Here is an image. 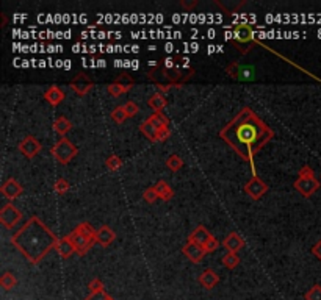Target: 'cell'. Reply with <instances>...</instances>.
<instances>
[{"label": "cell", "instance_id": "cell-1", "mask_svg": "<svg viewBox=\"0 0 321 300\" xmlns=\"http://www.w3.org/2000/svg\"><path fill=\"white\" fill-rule=\"evenodd\" d=\"M272 136L274 132L249 106L240 109L238 114L219 132V138L226 141L245 161H251V166L254 156Z\"/></svg>", "mask_w": 321, "mask_h": 300}, {"label": "cell", "instance_id": "cell-11", "mask_svg": "<svg viewBox=\"0 0 321 300\" xmlns=\"http://www.w3.org/2000/svg\"><path fill=\"white\" fill-rule=\"evenodd\" d=\"M68 238L71 239V243H72V246L75 247V254L77 255H80V257H83L88 250H91V247L96 244V243H93V241H88L86 238H83L82 234H80L78 231H72V233H69L68 234Z\"/></svg>", "mask_w": 321, "mask_h": 300}, {"label": "cell", "instance_id": "cell-23", "mask_svg": "<svg viewBox=\"0 0 321 300\" xmlns=\"http://www.w3.org/2000/svg\"><path fill=\"white\" fill-rule=\"evenodd\" d=\"M75 231H78L80 234L83 236V238H86L88 241H93V243H98V239H96V233H98V230H94L88 222H83V224H80Z\"/></svg>", "mask_w": 321, "mask_h": 300}, {"label": "cell", "instance_id": "cell-22", "mask_svg": "<svg viewBox=\"0 0 321 300\" xmlns=\"http://www.w3.org/2000/svg\"><path fill=\"white\" fill-rule=\"evenodd\" d=\"M71 129H72V122H71L68 117H64V116L57 117L55 122H54V130H55L57 133H60L61 136L66 135Z\"/></svg>", "mask_w": 321, "mask_h": 300}, {"label": "cell", "instance_id": "cell-38", "mask_svg": "<svg viewBox=\"0 0 321 300\" xmlns=\"http://www.w3.org/2000/svg\"><path fill=\"white\" fill-rule=\"evenodd\" d=\"M116 83H119V85H122V86H125V88L130 89V88L133 86L135 82H133V78H132L130 75H121V77H118Z\"/></svg>", "mask_w": 321, "mask_h": 300}, {"label": "cell", "instance_id": "cell-18", "mask_svg": "<svg viewBox=\"0 0 321 300\" xmlns=\"http://www.w3.org/2000/svg\"><path fill=\"white\" fill-rule=\"evenodd\" d=\"M44 99L49 102L52 106H57V105H60L64 100V92L58 86H51L49 89L44 92Z\"/></svg>", "mask_w": 321, "mask_h": 300}, {"label": "cell", "instance_id": "cell-39", "mask_svg": "<svg viewBox=\"0 0 321 300\" xmlns=\"http://www.w3.org/2000/svg\"><path fill=\"white\" fill-rule=\"evenodd\" d=\"M171 136V129L169 127H165V129H160L157 132V136H155V143H158V141H165Z\"/></svg>", "mask_w": 321, "mask_h": 300}, {"label": "cell", "instance_id": "cell-42", "mask_svg": "<svg viewBox=\"0 0 321 300\" xmlns=\"http://www.w3.org/2000/svg\"><path fill=\"white\" fill-rule=\"evenodd\" d=\"M196 5H198L196 0H193V2H187V0H182V7H185V8H188V10L195 8Z\"/></svg>", "mask_w": 321, "mask_h": 300}, {"label": "cell", "instance_id": "cell-41", "mask_svg": "<svg viewBox=\"0 0 321 300\" xmlns=\"http://www.w3.org/2000/svg\"><path fill=\"white\" fill-rule=\"evenodd\" d=\"M312 254H313V255H315L319 261H321V239H319V241H318V243L312 247Z\"/></svg>", "mask_w": 321, "mask_h": 300}, {"label": "cell", "instance_id": "cell-4", "mask_svg": "<svg viewBox=\"0 0 321 300\" xmlns=\"http://www.w3.org/2000/svg\"><path fill=\"white\" fill-rule=\"evenodd\" d=\"M234 45L238 47L240 52L246 53L249 47L254 44V31L248 24H240L234 28Z\"/></svg>", "mask_w": 321, "mask_h": 300}, {"label": "cell", "instance_id": "cell-15", "mask_svg": "<svg viewBox=\"0 0 321 300\" xmlns=\"http://www.w3.org/2000/svg\"><path fill=\"white\" fill-rule=\"evenodd\" d=\"M210 238H212V234L208 233V230H207L204 225H199V227H196L195 230L191 231L188 241H191V243H195V244L204 247V246L207 244V241L210 239Z\"/></svg>", "mask_w": 321, "mask_h": 300}, {"label": "cell", "instance_id": "cell-19", "mask_svg": "<svg viewBox=\"0 0 321 300\" xmlns=\"http://www.w3.org/2000/svg\"><path fill=\"white\" fill-rule=\"evenodd\" d=\"M55 249L58 250V255L61 258H69L75 252V247L72 246V243H71V239L68 238V236H64L63 239H58V244H57Z\"/></svg>", "mask_w": 321, "mask_h": 300}, {"label": "cell", "instance_id": "cell-3", "mask_svg": "<svg viewBox=\"0 0 321 300\" xmlns=\"http://www.w3.org/2000/svg\"><path fill=\"white\" fill-rule=\"evenodd\" d=\"M295 189L304 197H310L313 193L318 191L319 188V182L316 180L313 169L310 166H302V169L299 170V177L295 182Z\"/></svg>", "mask_w": 321, "mask_h": 300}, {"label": "cell", "instance_id": "cell-24", "mask_svg": "<svg viewBox=\"0 0 321 300\" xmlns=\"http://www.w3.org/2000/svg\"><path fill=\"white\" fill-rule=\"evenodd\" d=\"M148 119L152 122V125H154V127H155L157 130L165 129V127H169V119H168L163 113H154V114L149 116Z\"/></svg>", "mask_w": 321, "mask_h": 300}, {"label": "cell", "instance_id": "cell-5", "mask_svg": "<svg viewBox=\"0 0 321 300\" xmlns=\"http://www.w3.org/2000/svg\"><path fill=\"white\" fill-rule=\"evenodd\" d=\"M77 153H78L77 147L71 143L68 138H61L58 143L52 147V155L60 164H68Z\"/></svg>", "mask_w": 321, "mask_h": 300}, {"label": "cell", "instance_id": "cell-17", "mask_svg": "<svg viewBox=\"0 0 321 300\" xmlns=\"http://www.w3.org/2000/svg\"><path fill=\"white\" fill-rule=\"evenodd\" d=\"M115 238H116L115 231L111 230L108 225H102L98 230V233H96V239H98V244H101L102 247H108L111 243L115 241Z\"/></svg>", "mask_w": 321, "mask_h": 300}, {"label": "cell", "instance_id": "cell-16", "mask_svg": "<svg viewBox=\"0 0 321 300\" xmlns=\"http://www.w3.org/2000/svg\"><path fill=\"white\" fill-rule=\"evenodd\" d=\"M198 281L201 283L202 288H205V289H213V288L218 285V283H219V275H218L216 272H213L212 269H207V271H204V272L199 275Z\"/></svg>", "mask_w": 321, "mask_h": 300}, {"label": "cell", "instance_id": "cell-29", "mask_svg": "<svg viewBox=\"0 0 321 300\" xmlns=\"http://www.w3.org/2000/svg\"><path fill=\"white\" fill-rule=\"evenodd\" d=\"M127 117H128V116H127V113H125L124 105L116 106V108L113 109V111H111V119H113V122H116V124H122Z\"/></svg>", "mask_w": 321, "mask_h": 300}, {"label": "cell", "instance_id": "cell-32", "mask_svg": "<svg viewBox=\"0 0 321 300\" xmlns=\"http://www.w3.org/2000/svg\"><path fill=\"white\" fill-rule=\"evenodd\" d=\"M304 298L306 300H321V286L313 285L306 294H304Z\"/></svg>", "mask_w": 321, "mask_h": 300}, {"label": "cell", "instance_id": "cell-2", "mask_svg": "<svg viewBox=\"0 0 321 300\" xmlns=\"http://www.w3.org/2000/svg\"><path fill=\"white\" fill-rule=\"evenodd\" d=\"M11 244L31 264H38L52 249L57 247L58 238L39 217L33 216L27 220L18 233L13 234Z\"/></svg>", "mask_w": 321, "mask_h": 300}, {"label": "cell", "instance_id": "cell-14", "mask_svg": "<svg viewBox=\"0 0 321 300\" xmlns=\"http://www.w3.org/2000/svg\"><path fill=\"white\" fill-rule=\"evenodd\" d=\"M0 191H2V194L7 197V199H10V200H14V199H18L21 194H22V186L18 183V180H14V178H8L4 185H2V189H0Z\"/></svg>", "mask_w": 321, "mask_h": 300}, {"label": "cell", "instance_id": "cell-7", "mask_svg": "<svg viewBox=\"0 0 321 300\" xmlns=\"http://www.w3.org/2000/svg\"><path fill=\"white\" fill-rule=\"evenodd\" d=\"M69 86L75 94H78V96H86V94L93 89L94 83L88 75H85L83 72H78L69 82Z\"/></svg>", "mask_w": 321, "mask_h": 300}, {"label": "cell", "instance_id": "cell-27", "mask_svg": "<svg viewBox=\"0 0 321 300\" xmlns=\"http://www.w3.org/2000/svg\"><path fill=\"white\" fill-rule=\"evenodd\" d=\"M166 166L172 170V172H177V170H180L182 169V166H184V160L179 156V155H171V156H168V160H166Z\"/></svg>", "mask_w": 321, "mask_h": 300}, {"label": "cell", "instance_id": "cell-10", "mask_svg": "<svg viewBox=\"0 0 321 300\" xmlns=\"http://www.w3.org/2000/svg\"><path fill=\"white\" fill-rule=\"evenodd\" d=\"M226 72L234 78V80H254L255 72L252 66H242L238 63H232L231 66H227Z\"/></svg>", "mask_w": 321, "mask_h": 300}, {"label": "cell", "instance_id": "cell-35", "mask_svg": "<svg viewBox=\"0 0 321 300\" xmlns=\"http://www.w3.org/2000/svg\"><path fill=\"white\" fill-rule=\"evenodd\" d=\"M218 247H219V241L215 238V236H212V238L207 241V244L204 246V250H205V254H210V252L218 250Z\"/></svg>", "mask_w": 321, "mask_h": 300}, {"label": "cell", "instance_id": "cell-33", "mask_svg": "<svg viewBox=\"0 0 321 300\" xmlns=\"http://www.w3.org/2000/svg\"><path fill=\"white\" fill-rule=\"evenodd\" d=\"M105 166L110 169V170H118L121 166H122V160L119 156H116V155H113V156H110V158H107V161H105Z\"/></svg>", "mask_w": 321, "mask_h": 300}, {"label": "cell", "instance_id": "cell-6", "mask_svg": "<svg viewBox=\"0 0 321 300\" xmlns=\"http://www.w3.org/2000/svg\"><path fill=\"white\" fill-rule=\"evenodd\" d=\"M22 219V213L19 208H16L13 203H7L0 211V224L5 228H13Z\"/></svg>", "mask_w": 321, "mask_h": 300}, {"label": "cell", "instance_id": "cell-20", "mask_svg": "<svg viewBox=\"0 0 321 300\" xmlns=\"http://www.w3.org/2000/svg\"><path fill=\"white\" fill-rule=\"evenodd\" d=\"M148 105L154 109L155 113H160V111H162V109L168 105V100L165 99V96H163L162 92H155L154 96L149 97Z\"/></svg>", "mask_w": 321, "mask_h": 300}, {"label": "cell", "instance_id": "cell-13", "mask_svg": "<svg viewBox=\"0 0 321 300\" xmlns=\"http://www.w3.org/2000/svg\"><path fill=\"white\" fill-rule=\"evenodd\" d=\"M222 246L226 247V250L229 252V254H238V252L245 247V241L238 233L232 231L226 236V238H224Z\"/></svg>", "mask_w": 321, "mask_h": 300}, {"label": "cell", "instance_id": "cell-36", "mask_svg": "<svg viewBox=\"0 0 321 300\" xmlns=\"http://www.w3.org/2000/svg\"><path fill=\"white\" fill-rule=\"evenodd\" d=\"M124 108H125V113H127V116L128 117H133V116H136V113L140 111V108H138V105L135 103V102H127L125 105H124Z\"/></svg>", "mask_w": 321, "mask_h": 300}, {"label": "cell", "instance_id": "cell-30", "mask_svg": "<svg viewBox=\"0 0 321 300\" xmlns=\"http://www.w3.org/2000/svg\"><path fill=\"white\" fill-rule=\"evenodd\" d=\"M222 10H226L227 13H234L237 11L242 5H245V2H232V0H226V2H221V0H218L216 2Z\"/></svg>", "mask_w": 321, "mask_h": 300}, {"label": "cell", "instance_id": "cell-8", "mask_svg": "<svg viewBox=\"0 0 321 300\" xmlns=\"http://www.w3.org/2000/svg\"><path fill=\"white\" fill-rule=\"evenodd\" d=\"M18 149H19V152L24 155V156H27V158H35L39 152H41V149H42V146H41V143L39 141L35 138V136H31V135H28V136H25L21 143H19V146H18Z\"/></svg>", "mask_w": 321, "mask_h": 300}, {"label": "cell", "instance_id": "cell-9", "mask_svg": "<svg viewBox=\"0 0 321 300\" xmlns=\"http://www.w3.org/2000/svg\"><path fill=\"white\" fill-rule=\"evenodd\" d=\"M266 191H268V185L265 182H262L259 177L255 175V173L245 186V193L254 200H259L263 194H266Z\"/></svg>", "mask_w": 321, "mask_h": 300}, {"label": "cell", "instance_id": "cell-25", "mask_svg": "<svg viewBox=\"0 0 321 300\" xmlns=\"http://www.w3.org/2000/svg\"><path fill=\"white\" fill-rule=\"evenodd\" d=\"M16 285H18V278L14 277V274L13 272H4V275H2V278H0V286H2L5 291H10V289H13Z\"/></svg>", "mask_w": 321, "mask_h": 300}, {"label": "cell", "instance_id": "cell-37", "mask_svg": "<svg viewBox=\"0 0 321 300\" xmlns=\"http://www.w3.org/2000/svg\"><path fill=\"white\" fill-rule=\"evenodd\" d=\"M89 294H94V292H101V291H104V283L99 280V278H94V280H91V283H89Z\"/></svg>", "mask_w": 321, "mask_h": 300}, {"label": "cell", "instance_id": "cell-26", "mask_svg": "<svg viewBox=\"0 0 321 300\" xmlns=\"http://www.w3.org/2000/svg\"><path fill=\"white\" fill-rule=\"evenodd\" d=\"M222 266L226 267V269H235V267L240 264V257L237 255V254H227L222 257Z\"/></svg>", "mask_w": 321, "mask_h": 300}, {"label": "cell", "instance_id": "cell-21", "mask_svg": "<svg viewBox=\"0 0 321 300\" xmlns=\"http://www.w3.org/2000/svg\"><path fill=\"white\" fill-rule=\"evenodd\" d=\"M155 191L158 194V199H162V200H171L172 196H174V191H172V188L165 182V180H158L157 185H155Z\"/></svg>", "mask_w": 321, "mask_h": 300}, {"label": "cell", "instance_id": "cell-34", "mask_svg": "<svg viewBox=\"0 0 321 300\" xmlns=\"http://www.w3.org/2000/svg\"><path fill=\"white\" fill-rule=\"evenodd\" d=\"M143 199L146 200L148 203H154V202H157V199H158V194H157V191H155V186H151V188H148L146 191L143 193Z\"/></svg>", "mask_w": 321, "mask_h": 300}, {"label": "cell", "instance_id": "cell-12", "mask_svg": "<svg viewBox=\"0 0 321 300\" xmlns=\"http://www.w3.org/2000/svg\"><path fill=\"white\" fill-rule=\"evenodd\" d=\"M182 252H184V255H185L191 263H195V264L201 263L202 258H204V255H205L204 247H201V246H198V244H195V243H191V241H188V243L185 244V247L182 249Z\"/></svg>", "mask_w": 321, "mask_h": 300}, {"label": "cell", "instance_id": "cell-28", "mask_svg": "<svg viewBox=\"0 0 321 300\" xmlns=\"http://www.w3.org/2000/svg\"><path fill=\"white\" fill-rule=\"evenodd\" d=\"M107 91H108V94H110V96H113V97H119V96H122V94L128 92L130 89H128V88H125V86H122V85H119V83H116V82H115V83L108 85Z\"/></svg>", "mask_w": 321, "mask_h": 300}, {"label": "cell", "instance_id": "cell-31", "mask_svg": "<svg viewBox=\"0 0 321 300\" xmlns=\"http://www.w3.org/2000/svg\"><path fill=\"white\" fill-rule=\"evenodd\" d=\"M69 188H71V185L66 178H58L54 185V191L57 194H64V193H68Z\"/></svg>", "mask_w": 321, "mask_h": 300}, {"label": "cell", "instance_id": "cell-40", "mask_svg": "<svg viewBox=\"0 0 321 300\" xmlns=\"http://www.w3.org/2000/svg\"><path fill=\"white\" fill-rule=\"evenodd\" d=\"M85 300H113L111 298L105 291H101V292H94V294H89Z\"/></svg>", "mask_w": 321, "mask_h": 300}]
</instances>
